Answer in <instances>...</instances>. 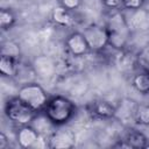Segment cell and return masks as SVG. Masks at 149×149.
<instances>
[{
  "mask_svg": "<svg viewBox=\"0 0 149 149\" xmlns=\"http://www.w3.org/2000/svg\"><path fill=\"white\" fill-rule=\"evenodd\" d=\"M77 111L74 102L65 95H54L49 98L42 113L54 126H64L72 120Z\"/></svg>",
  "mask_w": 149,
  "mask_h": 149,
  "instance_id": "obj_1",
  "label": "cell"
},
{
  "mask_svg": "<svg viewBox=\"0 0 149 149\" xmlns=\"http://www.w3.org/2000/svg\"><path fill=\"white\" fill-rule=\"evenodd\" d=\"M108 31V47L122 50L129 40L130 27L127 19L120 10H113L105 24Z\"/></svg>",
  "mask_w": 149,
  "mask_h": 149,
  "instance_id": "obj_2",
  "label": "cell"
},
{
  "mask_svg": "<svg viewBox=\"0 0 149 149\" xmlns=\"http://www.w3.org/2000/svg\"><path fill=\"white\" fill-rule=\"evenodd\" d=\"M5 115L9 121L19 126L31 125L33 120L37 115L31 107L23 102L17 95L9 98L5 104Z\"/></svg>",
  "mask_w": 149,
  "mask_h": 149,
  "instance_id": "obj_3",
  "label": "cell"
},
{
  "mask_svg": "<svg viewBox=\"0 0 149 149\" xmlns=\"http://www.w3.org/2000/svg\"><path fill=\"white\" fill-rule=\"evenodd\" d=\"M16 95L37 113L43 112L49 100L45 90L37 83H27L22 85L19 88Z\"/></svg>",
  "mask_w": 149,
  "mask_h": 149,
  "instance_id": "obj_4",
  "label": "cell"
},
{
  "mask_svg": "<svg viewBox=\"0 0 149 149\" xmlns=\"http://www.w3.org/2000/svg\"><path fill=\"white\" fill-rule=\"evenodd\" d=\"M91 51H101L108 47V31L106 26L90 24L83 31Z\"/></svg>",
  "mask_w": 149,
  "mask_h": 149,
  "instance_id": "obj_5",
  "label": "cell"
},
{
  "mask_svg": "<svg viewBox=\"0 0 149 149\" xmlns=\"http://www.w3.org/2000/svg\"><path fill=\"white\" fill-rule=\"evenodd\" d=\"M65 48L68 52L73 57H81L91 51L88 43L83 33L73 31L65 38Z\"/></svg>",
  "mask_w": 149,
  "mask_h": 149,
  "instance_id": "obj_6",
  "label": "cell"
},
{
  "mask_svg": "<svg viewBox=\"0 0 149 149\" xmlns=\"http://www.w3.org/2000/svg\"><path fill=\"white\" fill-rule=\"evenodd\" d=\"M42 135L33 125L20 126L16 133V141L21 148H35L41 141Z\"/></svg>",
  "mask_w": 149,
  "mask_h": 149,
  "instance_id": "obj_7",
  "label": "cell"
},
{
  "mask_svg": "<svg viewBox=\"0 0 149 149\" xmlns=\"http://www.w3.org/2000/svg\"><path fill=\"white\" fill-rule=\"evenodd\" d=\"M76 143L74 134L70 129L54 130L48 136V147L52 149H68L72 148Z\"/></svg>",
  "mask_w": 149,
  "mask_h": 149,
  "instance_id": "obj_8",
  "label": "cell"
},
{
  "mask_svg": "<svg viewBox=\"0 0 149 149\" xmlns=\"http://www.w3.org/2000/svg\"><path fill=\"white\" fill-rule=\"evenodd\" d=\"M90 112L100 119H111L116 114V108L112 102L99 99L91 102Z\"/></svg>",
  "mask_w": 149,
  "mask_h": 149,
  "instance_id": "obj_9",
  "label": "cell"
},
{
  "mask_svg": "<svg viewBox=\"0 0 149 149\" xmlns=\"http://www.w3.org/2000/svg\"><path fill=\"white\" fill-rule=\"evenodd\" d=\"M149 143L148 137L140 130H130L127 133L120 146L125 148H146Z\"/></svg>",
  "mask_w": 149,
  "mask_h": 149,
  "instance_id": "obj_10",
  "label": "cell"
},
{
  "mask_svg": "<svg viewBox=\"0 0 149 149\" xmlns=\"http://www.w3.org/2000/svg\"><path fill=\"white\" fill-rule=\"evenodd\" d=\"M51 20L59 27H69L72 23L71 12L64 8L63 6H57L51 12Z\"/></svg>",
  "mask_w": 149,
  "mask_h": 149,
  "instance_id": "obj_11",
  "label": "cell"
},
{
  "mask_svg": "<svg viewBox=\"0 0 149 149\" xmlns=\"http://www.w3.org/2000/svg\"><path fill=\"white\" fill-rule=\"evenodd\" d=\"M17 66H19V59L0 55V72L6 77H14L17 73Z\"/></svg>",
  "mask_w": 149,
  "mask_h": 149,
  "instance_id": "obj_12",
  "label": "cell"
},
{
  "mask_svg": "<svg viewBox=\"0 0 149 149\" xmlns=\"http://www.w3.org/2000/svg\"><path fill=\"white\" fill-rule=\"evenodd\" d=\"M132 85L137 92L142 94H149V70H144L134 74L132 78Z\"/></svg>",
  "mask_w": 149,
  "mask_h": 149,
  "instance_id": "obj_13",
  "label": "cell"
},
{
  "mask_svg": "<svg viewBox=\"0 0 149 149\" xmlns=\"http://www.w3.org/2000/svg\"><path fill=\"white\" fill-rule=\"evenodd\" d=\"M16 22V16L14 12L9 8H1L0 9V27L2 30L10 29Z\"/></svg>",
  "mask_w": 149,
  "mask_h": 149,
  "instance_id": "obj_14",
  "label": "cell"
},
{
  "mask_svg": "<svg viewBox=\"0 0 149 149\" xmlns=\"http://www.w3.org/2000/svg\"><path fill=\"white\" fill-rule=\"evenodd\" d=\"M134 115L139 125L149 126V105H139L134 112Z\"/></svg>",
  "mask_w": 149,
  "mask_h": 149,
  "instance_id": "obj_15",
  "label": "cell"
},
{
  "mask_svg": "<svg viewBox=\"0 0 149 149\" xmlns=\"http://www.w3.org/2000/svg\"><path fill=\"white\" fill-rule=\"evenodd\" d=\"M0 55H6V56H10V57L19 59L20 58V47L17 43H15L13 41H7L1 45Z\"/></svg>",
  "mask_w": 149,
  "mask_h": 149,
  "instance_id": "obj_16",
  "label": "cell"
},
{
  "mask_svg": "<svg viewBox=\"0 0 149 149\" xmlns=\"http://www.w3.org/2000/svg\"><path fill=\"white\" fill-rule=\"evenodd\" d=\"M146 0H122V7L133 12V10H139L143 7Z\"/></svg>",
  "mask_w": 149,
  "mask_h": 149,
  "instance_id": "obj_17",
  "label": "cell"
},
{
  "mask_svg": "<svg viewBox=\"0 0 149 149\" xmlns=\"http://www.w3.org/2000/svg\"><path fill=\"white\" fill-rule=\"evenodd\" d=\"M59 5L63 6L64 8H66L68 10L72 12L80 7L81 0H59Z\"/></svg>",
  "mask_w": 149,
  "mask_h": 149,
  "instance_id": "obj_18",
  "label": "cell"
},
{
  "mask_svg": "<svg viewBox=\"0 0 149 149\" xmlns=\"http://www.w3.org/2000/svg\"><path fill=\"white\" fill-rule=\"evenodd\" d=\"M102 5L111 10H119L122 7V0H101Z\"/></svg>",
  "mask_w": 149,
  "mask_h": 149,
  "instance_id": "obj_19",
  "label": "cell"
},
{
  "mask_svg": "<svg viewBox=\"0 0 149 149\" xmlns=\"http://www.w3.org/2000/svg\"><path fill=\"white\" fill-rule=\"evenodd\" d=\"M9 147V140L7 137V135L1 132L0 133V149H7Z\"/></svg>",
  "mask_w": 149,
  "mask_h": 149,
  "instance_id": "obj_20",
  "label": "cell"
},
{
  "mask_svg": "<svg viewBox=\"0 0 149 149\" xmlns=\"http://www.w3.org/2000/svg\"><path fill=\"white\" fill-rule=\"evenodd\" d=\"M146 70H149V64H148V66H147V69Z\"/></svg>",
  "mask_w": 149,
  "mask_h": 149,
  "instance_id": "obj_21",
  "label": "cell"
}]
</instances>
